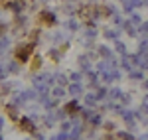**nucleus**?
Listing matches in <instances>:
<instances>
[{
    "label": "nucleus",
    "mask_w": 148,
    "mask_h": 140,
    "mask_svg": "<svg viewBox=\"0 0 148 140\" xmlns=\"http://www.w3.org/2000/svg\"><path fill=\"white\" fill-rule=\"evenodd\" d=\"M144 6H148V0H144Z\"/></svg>",
    "instance_id": "34"
},
{
    "label": "nucleus",
    "mask_w": 148,
    "mask_h": 140,
    "mask_svg": "<svg viewBox=\"0 0 148 140\" xmlns=\"http://www.w3.org/2000/svg\"><path fill=\"white\" fill-rule=\"evenodd\" d=\"M77 18H79L83 24H95L97 18V4L95 2H89V4H81L77 8Z\"/></svg>",
    "instance_id": "1"
},
{
    "label": "nucleus",
    "mask_w": 148,
    "mask_h": 140,
    "mask_svg": "<svg viewBox=\"0 0 148 140\" xmlns=\"http://www.w3.org/2000/svg\"><path fill=\"white\" fill-rule=\"evenodd\" d=\"M56 85L67 87V85H69V75H61V73H57V75H56Z\"/></svg>",
    "instance_id": "21"
},
{
    "label": "nucleus",
    "mask_w": 148,
    "mask_h": 140,
    "mask_svg": "<svg viewBox=\"0 0 148 140\" xmlns=\"http://www.w3.org/2000/svg\"><path fill=\"white\" fill-rule=\"evenodd\" d=\"M63 109H65V113H67L69 117H79L81 111H83V107L79 105V101H77V99H71L69 103H65Z\"/></svg>",
    "instance_id": "5"
},
{
    "label": "nucleus",
    "mask_w": 148,
    "mask_h": 140,
    "mask_svg": "<svg viewBox=\"0 0 148 140\" xmlns=\"http://www.w3.org/2000/svg\"><path fill=\"white\" fill-rule=\"evenodd\" d=\"M63 26H65V30H69V32H77L79 30V24H77V20H73V18H67L63 22Z\"/></svg>",
    "instance_id": "17"
},
{
    "label": "nucleus",
    "mask_w": 148,
    "mask_h": 140,
    "mask_svg": "<svg viewBox=\"0 0 148 140\" xmlns=\"http://www.w3.org/2000/svg\"><path fill=\"white\" fill-rule=\"evenodd\" d=\"M18 126H20L22 132L34 134V132H36V120L32 117H20V118H18Z\"/></svg>",
    "instance_id": "4"
},
{
    "label": "nucleus",
    "mask_w": 148,
    "mask_h": 140,
    "mask_svg": "<svg viewBox=\"0 0 148 140\" xmlns=\"http://www.w3.org/2000/svg\"><path fill=\"white\" fill-rule=\"evenodd\" d=\"M138 34L140 36H148V22H142L138 26Z\"/></svg>",
    "instance_id": "28"
},
{
    "label": "nucleus",
    "mask_w": 148,
    "mask_h": 140,
    "mask_svg": "<svg viewBox=\"0 0 148 140\" xmlns=\"http://www.w3.org/2000/svg\"><path fill=\"white\" fill-rule=\"evenodd\" d=\"M121 97H123V91H121L119 87H113V89H109L107 101H121Z\"/></svg>",
    "instance_id": "16"
},
{
    "label": "nucleus",
    "mask_w": 148,
    "mask_h": 140,
    "mask_svg": "<svg viewBox=\"0 0 148 140\" xmlns=\"http://www.w3.org/2000/svg\"><path fill=\"white\" fill-rule=\"evenodd\" d=\"M77 63H79V69L83 71V75H85L87 71L93 69V63H91V57H89V55H79Z\"/></svg>",
    "instance_id": "8"
},
{
    "label": "nucleus",
    "mask_w": 148,
    "mask_h": 140,
    "mask_svg": "<svg viewBox=\"0 0 148 140\" xmlns=\"http://www.w3.org/2000/svg\"><path fill=\"white\" fill-rule=\"evenodd\" d=\"M8 71H12V73H20V61L16 59V61H12L10 67H8Z\"/></svg>",
    "instance_id": "27"
},
{
    "label": "nucleus",
    "mask_w": 148,
    "mask_h": 140,
    "mask_svg": "<svg viewBox=\"0 0 148 140\" xmlns=\"http://www.w3.org/2000/svg\"><path fill=\"white\" fill-rule=\"evenodd\" d=\"M128 22L132 24V26H140V24H142V18H140V16H138L136 12H132V14H130V16H128Z\"/></svg>",
    "instance_id": "24"
},
{
    "label": "nucleus",
    "mask_w": 148,
    "mask_h": 140,
    "mask_svg": "<svg viewBox=\"0 0 148 140\" xmlns=\"http://www.w3.org/2000/svg\"><path fill=\"white\" fill-rule=\"evenodd\" d=\"M111 22H113V26H116V28H121V30H123V26H125V18H123L121 14H116V12H114L113 16H111Z\"/></svg>",
    "instance_id": "19"
},
{
    "label": "nucleus",
    "mask_w": 148,
    "mask_h": 140,
    "mask_svg": "<svg viewBox=\"0 0 148 140\" xmlns=\"http://www.w3.org/2000/svg\"><path fill=\"white\" fill-rule=\"evenodd\" d=\"M42 65H44V59H42V55H32L30 57V69L32 71H40L42 69Z\"/></svg>",
    "instance_id": "12"
},
{
    "label": "nucleus",
    "mask_w": 148,
    "mask_h": 140,
    "mask_svg": "<svg viewBox=\"0 0 148 140\" xmlns=\"http://www.w3.org/2000/svg\"><path fill=\"white\" fill-rule=\"evenodd\" d=\"M4 34H6V26H4V24H0V38H2Z\"/></svg>",
    "instance_id": "31"
},
{
    "label": "nucleus",
    "mask_w": 148,
    "mask_h": 140,
    "mask_svg": "<svg viewBox=\"0 0 148 140\" xmlns=\"http://www.w3.org/2000/svg\"><path fill=\"white\" fill-rule=\"evenodd\" d=\"M69 81L81 83L83 81V71H71V73H69Z\"/></svg>",
    "instance_id": "23"
},
{
    "label": "nucleus",
    "mask_w": 148,
    "mask_h": 140,
    "mask_svg": "<svg viewBox=\"0 0 148 140\" xmlns=\"http://www.w3.org/2000/svg\"><path fill=\"white\" fill-rule=\"evenodd\" d=\"M130 101H132V95H130V93H123V97H121V103L126 107L128 103H130Z\"/></svg>",
    "instance_id": "29"
},
{
    "label": "nucleus",
    "mask_w": 148,
    "mask_h": 140,
    "mask_svg": "<svg viewBox=\"0 0 148 140\" xmlns=\"http://www.w3.org/2000/svg\"><path fill=\"white\" fill-rule=\"evenodd\" d=\"M83 99H85L83 103H85L87 107H91V109L97 105V95H95V93H85V97H83Z\"/></svg>",
    "instance_id": "18"
},
{
    "label": "nucleus",
    "mask_w": 148,
    "mask_h": 140,
    "mask_svg": "<svg viewBox=\"0 0 148 140\" xmlns=\"http://www.w3.org/2000/svg\"><path fill=\"white\" fill-rule=\"evenodd\" d=\"M142 87H144V89L148 91V79H144V83H142Z\"/></svg>",
    "instance_id": "32"
},
{
    "label": "nucleus",
    "mask_w": 148,
    "mask_h": 140,
    "mask_svg": "<svg viewBox=\"0 0 148 140\" xmlns=\"http://www.w3.org/2000/svg\"><path fill=\"white\" fill-rule=\"evenodd\" d=\"M97 101H107V97H109V91L103 87V89H97Z\"/></svg>",
    "instance_id": "25"
},
{
    "label": "nucleus",
    "mask_w": 148,
    "mask_h": 140,
    "mask_svg": "<svg viewBox=\"0 0 148 140\" xmlns=\"http://www.w3.org/2000/svg\"><path fill=\"white\" fill-rule=\"evenodd\" d=\"M38 24H40V26H44V28H53V26L57 24L56 12L47 10V8H42V10L38 12Z\"/></svg>",
    "instance_id": "3"
},
{
    "label": "nucleus",
    "mask_w": 148,
    "mask_h": 140,
    "mask_svg": "<svg viewBox=\"0 0 148 140\" xmlns=\"http://www.w3.org/2000/svg\"><path fill=\"white\" fill-rule=\"evenodd\" d=\"M114 51H116L121 57H123V55H126V46L121 42V40H116V42H114Z\"/></svg>",
    "instance_id": "22"
},
{
    "label": "nucleus",
    "mask_w": 148,
    "mask_h": 140,
    "mask_svg": "<svg viewBox=\"0 0 148 140\" xmlns=\"http://www.w3.org/2000/svg\"><path fill=\"white\" fill-rule=\"evenodd\" d=\"M114 138H121V140H132V138H134V134H132V132H125V130H119V128H116V132H114Z\"/></svg>",
    "instance_id": "20"
},
{
    "label": "nucleus",
    "mask_w": 148,
    "mask_h": 140,
    "mask_svg": "<svg viewBox=\"0 0 148 140\" xmlns=\"http://www.w3.org/2000/svg\"><path fill=\"white\" fill-rule=\"evenodd\" d=\"M36 46L38 44H34V42H24V44H18L16 46V49H14V57L18 59L20 63H26L28 59L34 55V49H36Z\"/></svg>",
    "instance_id": "2"
},
{
    "label": "nucleus",
    "mask_w": 148,
    "mask_h": 140,
    "mask_svg": "<svg viewBox=\"0 0 148 140\" xmlns=\"http://www.w3.org/2000/svg\"><path fill=\"white\" fill-rule=\"evenodd\" d=\"M114 12L116 10H114L111 4H97V18L99 20H109Z\"/></svg>",
    "instance_id": "6"
},
{
    "label": "nucleus",
    "mask_w": 148,
    "mask_h": 140,
    "mask_svg": "<svg viewBox=\"0 0 148 140\" xmlns=\"http://www.w3.org/2000/svg\"><path fill=\"white\" fill-rule=\"evenodd\" d=\"M49 95H51V97H56V99H61V97H65V95H67V87L53 85V87L49 89Z\"/></svg>",
    "instance_id": "11"
},
{
    "label": "nucleus",
    "mask_w": 148,
    "mask_h": 140,
    "mask_svg": "<svg viewBox=\"0 0 148 140\" xmlns=\"http://www.w3.org/2000/svg\"><path fill=\"white\" fill-rule=\"evenodd\" d=\"M53 117H56V120H63V118H67L69 115L65 113V109H57V111H56V115H53Z\"/></svg>",
    "instance_id": "26"
},
{
    "label": "nucleus",
    "mask_w": 148,
    "mask_h": 140,
    "mask_svg": "<svg viewBox=\"0 0 148 140\" xmlns=\"http://www.w3.org/2000/svg\"><path fill=\"white\" fill-rule=\"evenodd\" d=\"M4 109H6V115H8V118L18 122V118H20V111H18V105H6Z\"/></svg>",
    "instance_id": "10"
},
{
    "label": "nucleus",
    "mask_w": 148,
    "mask_h": 140,
    "mask_svg": "<svg viewBox=\"0 0 148 140\" xmlns=\"http://www.w3.org/2000/svg\"><path fill=\"white\" fill-rule=\"evenodd\" d=\"M47 57L51 59L53 63H59V61H61V57H63V51H61V47L51 46L49 49H47Z\"/></svg>",
    "instance_id": "7"
},
{
    "label": "nucleus",
    "mask_w": 148,
    "mask_h": 140,
    "mask_svg": "<svg viewBox=\"0 0 148 140\" xmlns=\"http://www.w3.org/2000/svg\"><path fill=\"white\" fill-rule=\"evenodd\" d=\"M67 93L71 95V97H79V95L83 93V85H81V83H75V81H69Z\"/></svg>",
    "instance_id": "9"
},
{
    "label": "nucleus",
    "mask_w": 148,
    "mask_h": 140,
    "mask_svg": "<svg viewBox=\"0 0 148 140\" xmlns=\"http://www.w3.org/2000/svg\"><path fill=\"white\" fill-rule=\"evenodd\" d=\"M56 138H57V140H67V138H69V132H67V130H63V132H57Z\"/></svg>",
    "instance_id": "30"
},
{
    "label": "nucleus",
    "mask_w": 148,
    "mask_h": 140,
    "mask_svg": "<svg viewBox=\"0 0 148 140\" xmlns=\"http://www.w3.org/2000/svg\"><path fill=\"white\" fill-rule=\"evenodd\" d=\"M121 2H126V0H121Z\"/></svg>",
    "instance_id": "35"
},
{
    "label": "nucleus",
    "mask_w": 148,
    "mask_h": 140,
    "mask_svg": "<svg viewBox=\"0 0 148 140\" xmlns=\"http://www.w3.org/2000/svg\"><path fill=\"white\" fill-rule=\"evenodd\" d=\"M105 38L107 40H111V42H116L119 38H121V28H116V30H105Z\"/></svg>",
    "instance_id": "15"
},
{
    "label": "nucleus",
    "mask_w": 148,
    "mask_h": 140,
    "mask_svg": "<svg viewBox=\"0 0 148 140\" xmlns=\"http://www.w3.org/2000/svg\"><path fill=\"white\" fill-rule=\"evenodd\" d=\"M2 124H4V118L0 117V128H2Z\"/></svg>",
    "instance_id": "33"
},
{
    "label": "nucleus",
    "mask_w": 148,
    "mask_h": 140,
    "mask_svg": "<svg viewBox=\"0 0 148 140\" xmlns=\"http://www.w3.org/2000/svg\"><path fill=\"white\" fill-rule=\"evenodd\" d=\"M95 51H97V53H99V57H103V59H111V57H113V49H111V47H107V46H99Z\"/></svg>",
    "instance_id": "13"
},
{
    "label": "nucleus",
    "mask_w": 148,
    "mask_h": 140,
    "mask_svg": "<svg viewBox=\"0 0 148 140\" xmlns=\"http://www.w3.org/2000/svg\"><path fill=\"white\" fill-rule=\"evenodd\" d=\"M49 42H51L53 46H59V44L65 42V34H63V32H53V34L49 36Z\"/></svg>",
    "instance_id": "14"
}]
</instances>
